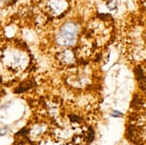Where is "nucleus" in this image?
Returning <instances> with one entry per match:
<instances>
[{"label": "nucleus", "instance_id": "obj_2", "mask_svg": "<svg viewBox=\"0 0 146 145\" xmlns=\"http://www.w3.org/2000/svg\"><path fill=\"white\" fill-rule=\"evenodd\" d=\"M48 8L53 15H62L67 9L66 0H47Z\"/></svg>", "mask_w": 146, "mask_h": 145}, {"label": "nucleus", "instance_id": "obj_3", "mask_svg": "<svg viewBox=\"0 0 146 145\" xmlns=\"http://www.w3.org/2000/svg\"><path fill=\"white\" fill-rule=\"evenodd\" d=\"M58 58L62 60L63 64H71L75 62V56L70 51H64V52H62L58 56Z\"/></svg>", "mask_w": 146, "mask_h": 145}, {"label": "nucleus", "instance_id": "obj_1", "mask_svg": "<svg viewBox=\"0 0 146 145\" xmlns=\"http://www.w3.org/2000/svg\"><path fill=\"white\" fill-rule=\"evenodd\" d=\"M79 27L74 23H66L60 28V31L56 37V41L60 46L69 47L76 42L78 36Z\"/></svg>", "mask_w": 146, "mask_h": 145}]
</instances>
